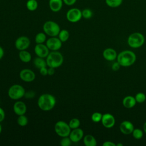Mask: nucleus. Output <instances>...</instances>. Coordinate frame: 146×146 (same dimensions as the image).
Segmentation results:
<instances>
[{
	"mask_svg": "<svg viewBox=\"0 0 146 146\" xmlns=\"http://www.w3.org/2000/svg\"><path fill=\"white\" fill-rule=\"evenodd\" d=\"M56 102V99L54 96L50 94H43L39 97L37 104L41 110L49 111L54 108Z\"/></svg>",
	"mask_w": 146,
	"mask_h": 146,
	"instance_id": "f257e3e1",
	"label": "nucleus"
},
{
	"mask_svg": "<svg viewBox=\"0 0 146 146\" xmlns=\"http://www.w3.org/2000/svg\"><path fill=\"white\" fill-rule=\"evenodd\" d=\"M55 73V68L52 67H48V75H52Z\"/></svg>",
	"mask_w": 146,
	"mask_h": 146,
	"instance_id": "ea45409f",
	"label": "nucleus"
},
{
	"mask_svg": "<svg viewBox=\"0 0 146 146\" xmlns=\"http://www.w3.org/2000/svg\"><path fill=\"white\" fill-rule=\"evenodd\" d=\"M103 146H116V144L111 141H106L103 143Z\"/></svg>",
	"mask_w": 146,
	"mask_h": 146,
	"instance_id": "58836bf2",
	"label": "nucleus"
},
{
	"mask_svg": "<svg viewBox=\"0 0 146 146\" xmlns=\"http://www.w3.org/2000/svg\"><path fill=\"white\" fill-rule=\"evenodd\" d=\"M17 121L19 125L21 127H24L28 124L29 120L26 116H25V115H22L18 116Z\"/></svg>",
	"mask_w": 146,
	"mask_h": 146,
	"instance_id": "bb28decb",
	"label": "nucleus"
},
{
	"mask_svg": "<svg viewBox=\"0 0 146 146\" xmlns=\"http://www.w3.org/2000/svg\"><path fill=\"white\" fill-rule=\"evenodd\" d=\"M68 125L71 129L79 128L80 125V120L77 118H72L68 123Z\"/></svg>",
	"mask_w": 146,
	"mask_h": 146,
	"instance_id": "cd10ccee",
	"label": "nucleus"
},
{
	"mask_svg": "<svg viewBox=\"0 0 146 146\" xmlns=\"http://www.w3.org/2000/svg\"><path fill=\"white\" fill-rule=\"evenodd\" d=\"M101 122L105 128H111L113 127L115 124V119L112 114L106 113L103 115Z\"/></svg>",
	"mask_w": 146,
	"mask_h": 146,
	"instance_id": "ddd939ff",
	"label": "nucleus"
},
{
	"mask_svg": "<svg viewBox=\"0 0 146 146\" xmlns=\"http://www.w3.org/2000/svg\"><path fill=\"white\" fill-rule=\"evenodd\" d=\"M19 78L25 82H31L35 79V74L31 70L25 68L20 71Z\"/></svg>",
	"mask_w": 146,
	"mask_h": 146,
	"instance_id": "9b49d317",
	"label": "nucleus"
},
{
	"mask_svg": "<svg viewBox=\"0 0 146 146\" xmlns=\"http://www.w3.org/2000/svg\"><path fill=\"white\" fill-rule=\"evenodd\" d=\"M2 125H1V124H0V134H1V132H2Z\"/></svg>",
	"mask_w": 146,
	"mask_h": 146,
	"instance_id": "c03bdc74",
	"label": "nucleus"
},
{
	"mask_svg": "<svg viewBox=\"0 0 146 146\" xmlns=\"http://www.w3.org/2000/svg\"><path fill=\"white\" fill-rule=\"evenodd\" d=\"M103 56L108 61H113L117 58V54L116 50L113 48H107L103 51Z\"/></svg>",
	"mask_w": 146,
	"mask_h": 146,
	"instance_id": "f3484780",
	"label": "nucleus"
},
{
	"mask_svg": "<svg viewBox=\"0 0 146 146\" xmlns=\"http://www.w3.org/2000/svg\"><path fill=\"white\" fill-rule=\"evenodd\" d=\"M103 115L98 112H94L91 115V120L92 121L95 123H98L99 121H101Z\"/></svg>",
	"mask_w": 146,
	"mask_h": 146,
	"instance_id": "7c9ffc66",
	"label": "nucleus"
},
{
	"mask_svg": "<svg viewBox=\"0 0 146 146\" xmlns=\"http://www.w3.org/2000/svg\"><path fill=\"white\" fill-rule=\"evenodd\" d=\"M82 17L85 19H90L93 15L92 11L90 9H84L82 11Z\"/></svg>",
	"mask_w": 146,
	"mask_h": 146,
	"instance_id": "2f4dec72",
	"label": "nucleus"
},
{
	"mask_svg": "<svg viewBox=\"0 0 146 146\" xmlns=\"http://www.w3.org/2000/svg\"><path fill=\"white\" fill-rule=\"evenodd\" d=\"M143 128V131H144V132L146 133V121L144 123Z\"/></svg>",
	"mask_w": 146,
	"mask_h": 146,
	"instance_id": "79ce46f5",
	"label": "nucleus"
},
{
	"mask_svg": "<svg viewBox=\"0 0 146 146\" xmlns=\"http://www.w3.org/2000/svg\"><path fill=\"white\" fill-rule=\"evenodd\" d=\"M135 99L136 101V103H142L144 102L146 100V95L143 92H138L136 94Z\"/></svg>",
	"mask_w": 146,
	"mask_h": 146,
	"instance_id": "c756f323",
	"label": "nucleus"
},
{
	"mask_svg": "<svg viewBox=\"0 0 146 146\" xmlns=\"http://www.w3.org/2000/svg\"><path fill=\"white\" fill-rule=\"evenodd\" d=\"M46 45L51 51H58L62 47V42L58 38L52 36L46 40Z\"/></svg>",
	"mask_w": 146,
	"mask_h": 146,
	"instance_id": "9d476101",
	"label": "nucleus"
},
{
	"mask_svg": "<svg viewBox=\"0 0 146 146\" xmlns=\"http://www.w3.org/2000/svg\"><path fill=\"white\" fill-rule=\"evenodd\" d=\"M13 111L18 116L25 115L27 111L26 104L22 101H17L13 105Z\"/></svg>",
	"mask_w": 146,
	"mask_h": 146,
	"instance_id": "dca6fc26",
	"label": "nucleus"
},
{
	"mask_svg": "<svg viewBox=\"0 0 146 146\" xmlns=\"http://www.w3.org/2000/svg\"><path fill=\"white\" fill-rule=\"evenodd\" d=\"M132 133L133 137L137 140L141 139L143 136V132L140 128H134Z\"/></svg>",
	"mask_w": 146,
	"mask_h": 146,
	"instance_id": "c85d7f7f",
	"label": "nucleus"
},
{
	"mask_svg": "<svg viewBox=\"0 0 146 146\" xmlns=\"http://www.w3.org/2000/svg\"><path fill=\"white\" fill-rule=\"evenodd\" d=\"M30 45V40L26 36H19L15 41V47L19 51L26 50L29 48Z\"/></svg>",
	"mask_w": 146,
	"mask_h": 146,
	"instance_id": "1a4fd4ad",
	"label": "nucleus"
},
{
	"mask_svg": "<svg viewBox=\"0 0 146 146\" xmlns=\"http://www.w3.org/2000/svg\"><path fill=\"white\" fill-rule=\"evenodd\" d=\"M84 137V132L80 128H77L73 129L72 131H71V132L69 135V137L72 143H77L79 141Z\"/></svg>",
	"mask_w": 146,
	"mask_h": 146,
	"instance_id": "2eb2a0df",
	"label": "nucleus"
},
{
	"mask_svg": "<svg viewBox=\"0 0 146 146\" xmlns=\"http://www.w3.org/2000/svg\"><path fill=\"white\" fill-rule=\"evenodd\" d=\"M105 2L108 7L116 8L121 5L123 0H105Z\"/></svg>",
	"mask_w": 146,
	"mask_h": 146,
	"instance_id": "b1692460",
	"label": "nucleus"
},
{
	"mask_svg": "<svg viewBox=\"0 0 146 146\" xmlns=\"http://www.w3.org/2000/svg\"><path fill=\"white\" fill-rule=\"evenodd\" d=\"M25 90L20 84H13L10 87L8 90V96L13 100H19L25 96Z\"/></svg>",
	"mask_w": 146,
	"mask_h": 146,
	"instance_id": "423d86ee",
	"label": "nucleus"
},
{
	"mask_svg": "<svg viewBox=\"0 0 146 146\" xmlns=\"http://www.w3.org/2000/svg\"><path fill=\"white\" fill-rule=\"evenodd\" d=\"M123 144L121 143H118L117 144H116V146H123Z\"/></svg>",
	"mask_w": 146,
	"mask_h": 146,
	"instance_id": "37998d69",
	"label": "nucleus"
},
{
	"mask_svg": "<svg viewBox=\"0 0 146 146\" xmlns=\"http://www.w3.org/2000/svg\"><path fill=\"white\" fill-rule=\"evenodd\" d=\"M5 118V112L3 109L0 107V123L4 120Z\"/></svg>",
	"mask_w": 146,
	"mask_h": 146,
	"instance_id": "e433bc0d",
	"label": "nucleus"
},
{
	"mask_svg": "<svg viewBox=\"0 0 146 146\" xmlns=\"http://www.w3.org/2000/svg\"><path fill=\"white\" fill-rule=\"evenodd\" d=\"M72 141L69 136L63 137L60 141V145L62 146H70L71 144Z\"/></svg>",
	"mask_w": 146,
	"mask_h": 146,
	"instance_id": "473e14b6",
	"label": "nucleus"
},
{
	"mask_svg": "<svg viewBox=\"0 0 146 146\" xmlns=\"http://www.w3.org/2000/svg\"><path fill=\"white\" fill-rule=\"evenodd\" d=\"M35 94L32 91H29V92H26L25 94V96H26L27 98H31L34 97Z\"/></svg>",
	"mask_w": 146,
	"mask_h": 146,
	"instance_id": "4c0bfd02",
	"label": "nucleus"
},
{
	"mask_svg": "<svg viewBox=\"0 0 146 146\" xmlns=\"http://www.w3.org/2000/svg\"><path fill=\"white\" fill-rule=\"evenodd\" d=\"M38 6V3L36 0H28L26 2L27 9L31 11L36 10Z\"/></svg>",
	"mask_w": 146,
	"mask_h": 146,
	"instance_id": "393cba45",
	"label": "nucleus"
},
{
	"mask_svg": "<svg viewBox=\"0 0 146 146\" xmlns=\"http://www.w3.org/2000/svg\"><path fill=\"white\" fill-rule=\"evenodd\" d=\"M123 105L125 108H133L136 103V101L135 99V97L132 96H127L123 99L122 102Z\"/></svg>",
	"mask_w": 146,
	"mask_h": 146,
	"instance_id": "6ab92c4d",
	"label": "nucleus"
},
{
	"mask_svg": "<svg viewBox=\"0 0 146 146\" xmlns=\"http://www.w3.org/2000/svg\"><path fill=\"white\" fill-rule=\"evenodd\" d=\"M70 36V33L69 32L65 29L60 30L59 34H58V38L60 40V41L63 42H66Z\"/></svg>",
	"mask_w": 146,
	"mask_h": 146,
	"instance_id": "5701e85b",
	"label": "nucleus"
},
{
	"mask_svg": "<svg viewBox=\"0 0 146 146\" xmlns=\"http://www.w3.org/2000/svg\"><path fill=\"white\" fill-rule=\"evenodd\" d=\"M35 41L36 44L43 43L46 41V35L44 33H39L35 37Z\"/></svg>",
	"mask_w": 146,
	"mask_h": 146,
	"instance_id": "a878e982",
	"label": "nucleus"
},
{
	"mask_svg": "<svg viewBox=\"0 0 146 146\" xmlns=\"http://www.w3.org/2000/svg\"><path fill=\"white\" fill-rule=\"evenodd\" d=\"M120 64L117 62H114L112 64V66H111V68L113 71H118L119 69H120Z\"/></svg>",
	"mask_w": 146,
	"mask_h": 146,
	"instance_id": "72a5a7b5",
	"label": "nucleus"
},
{
	"mask_svg": "<svg viewBox=\"0 0 146 146\" xmlns=\"http://www.w3.org/2000/svg\"><path fill=\"white\" fill-rule=\"evenodd\" d=\"M33 63H34V65L35 66V67L39 70L43 67L47 66L46 60H44V58L38 57V56H37L36 58H35L34 59Z\"/></svg>",
	"mask_w": 146,
	"mask_h": 146,
	"instance_id": "4be33fe9",
	"label": "nucleus"
},
{
	"mask_svg": "<svg viewBox=\"0 0 146 146\" xmlns=\"http://www.w3.org/2000/svg\"><path fill=\"white\" fill-rule=\"evenodd\" d=\"M50 50L43 43L36 44L34 47V52L37 56L45 58L50 53Z\"/></svg>",
	"mask_w": 146,
	"mask_h": 146,
	"instance_id": "f8f14e48",
	"label": "nucleus"
},
{
	"mask_svg": "<svg viewBox=\"0 0 146 146\" xmlns=\"http://www.w3.org/2000/svg\"><path fill=\"white\" fill-rule=\"evenodd\" d=\"M40 74L43 76H46L48 75V68L47 67H43L39 69Z\"/></svg>",
	"mask_w": 146,
	"mask_h": 146,
	"instance_id": "f704fd0d",
	"label": "nucleus"
},
{
	"mask_svg": "<svg viewBox=\"0 0 146 146\" xmlns=\"http://www.w3.org/2000/svg\"><path fill=\"white\" fill-rule=\"evenodd\" d=\"M18 56H19V59L22 62H24V63L29 62L32 58L31 54L29 51H26V50L19 51Z\"/></svg>",
	"mask_w": 146,
	"mask_h": 146,
	"instance_id": "412c9836",
	"label": "nucleus"
},
{
	"mask_svg": "<svg viewBox=\"0 0 146 146\" xmlns=\"http://www.w3.org/2000/svg\"><path fill=\"white\" fill-rule=\"evenodd\" d=\"M116 59L121 66L129 67L135 63L136 60V56L132 51L124 50L117 55Z\"/></svg>",
	"mask_w": 146,
	"mask_h": 146,
	"instance_id": "f03ea898",
	"label": "nucleus"
},
{
	"mask_svg": "<svg viewBox=\"0 0 146 146\" xmlns=\"http://www.w3.org/2000/svg\"><path fill=\"white\" fill-rule=\"evenodd\" d=\"M43 30L44 33L50 37L58 36L60 31L59 25L52 21H46L43 24Z\"/></svg>",
	"mask_w": 146,
	"mask_h": 146,
	"instance_id": "39448f33",
	"label": "nucleus"
},
{
	"mask_svg": "<svg viewBox=\"0 0 146 146\" xmlns=\"http://www.w3.org/2000/svg\"><path fill=\"white\" fill-rule=\"evenodd\" d=\"M83 143L86 146H96L97 145L96 139L91 135H87L83 137Z\"/></svg>",
	"mask_w": 146,
	"mask_h": 146,
	"instance_id": "aec40b11",
	"label": "nucleus"
},
{
	"mask_svg": "<svg viewBox=\"0 0 146 146\" xmlns=\"http://www.w3.org/2000/svg\"><path fill=\"white\" fill-rule=\"evenodd\" d=\"M47 66L48 67L58 68L63 63V56L62 54L58 51H52L46 58Z\"/></svg>",
	"mask_w": 146,
	"mask_h": 146,
	"instance_id": "7ed1b4c3",
	"label": "nucleus"
},
{
	"mask_svg": "<svg viewBox=\"0 0 146 146\" xmlns=\"http://www.w3.org/2000/svg\"><path fill=\"white\" fill-rule=\"evenodd\" d=\"M71 129L68 123L62 120L57 121L54 125L55 133L61 137L69 136Z\"/></svg>",
	"mask_w": 146,
	"mask_h": 146,
	"instance_id": "0eeeda50",
	"label": "nucleus"
},
{
	"mask_svg": "<svg viewBox=\"0 0 146 146\" xmlns=\"http://www.w3.org/2000/svg\"><path fill=\"white\" fill-rule=\"evenodd\" d=\"M82 18V11L78 8L70 9L66 13L67 19L71 23L78 22Z\"/></svg>",
	"mask_w": 146,
	"mask_h": 146,
	"instance_id": "6e6552de",
	"label": "nucleus"
},
{
	"mask_svg": "<svg viewBox=\"0 0 146 146\" xmlns=\"http://www.w3.org/2000/svg\"><path fill=\"white\" fill-rule=\"evenodd\" d=\"M145 42L144 35L139 32H135L130 34L127 39V43L129 47L133 48H137L141 47Z\"/></svg>",
	"mask_w": 146,
	"mask_h": 146,
	"instance_id": "20e7f679",
	"label": "nucleus"
},
{
	"mask_svg": "<svg viewBox=\"0 0 146 146\" xmlns=\"http://www.w3.org/2000/svg\"><path fill=\"white\" fill-rule=\"evenodd\" d=\"M4 55V50L3 48L0 46V60L3 58Z\"/></svg>",
	"mask_w": 146,
	"mask_h": 146,
	"instance_id": "a19ab883",
	"label": "nucleus"
},
{
	"mask_svg": "<svg viewBox=\"0 0 146 146\" xmlns=\"http://www.w3.org/2000/svg\"><path fill=\"white\" fill-rule=\"evenodd\" d=\"M76 1L77 0H63V2L67 6H72L76 3Z\"/></svg>",
	"mask_w": 146,
	"mask_h": 146,
	"instance_id": "c9c22d12",
	"label": "nucleus"
},
{
	"mask_svg": "<svg viewBox=\"0 0 146 146\" xmlns=\"http://www.w3.org/2000/svg\"><path fill=\"white\" fill-rule=\"evenodd\" d=\"M63 0H50L49 7L50 10L53 12L59 11L63 6Z\"/></svg>",
	"mask_w": 146,
	"mask_h": 146,
	"instance_id": "a211bd4d",
	"label": "nucleus"
},
{
	"mask_svg": "<svg viewBox=\"0 0 146 146\" xmlns=\"http://www.w3.org/2000/svg\"><path fill=\"white\" fill-rule=\"evenodd\" d=\"M120 131L124 135L131 134L134 129V126L132 122L128 120L122 121L120 124Z\"/></svg>",
	"mask_w": 146,
	"mask_h": 146,
	"instance_id": "4468645a",
	"label": "nucleus"
}]
</instances>
